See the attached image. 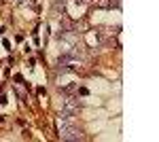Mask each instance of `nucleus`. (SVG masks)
Returning <instances> with one entry per match:
<instances>
[{"mask_svg": "<svg viewBox=\"0 0 159 142\" xmlns=\"http://www.w3.org/2000/svg\"><path fill=\"white\" fill-rule=\"evenodd\" d=\"M60 138L61 140H83V131L79 130L76 125L61 123L60 125Z\"/></svg>", "mask_w": 159, "mask_h": 142, "instance_id": "1", "label": "nucleus"}, {"mask_svg": "<svg viewBox=\"0 0 159 142\" xmlns=\"http://www.w3.org/2000/svg\"><path fill=\"white\" fill-rule=\"evenodd\" d=\"M79 100H76V98H68V100H66V104H64V108H61V115L60 117L61 119H68V117H72L74 112H79Z\"/></svg>", "mask_w": 159, "mask_h": 142, "instance_id": "2", "label": "nucleus"}]
</instances>
